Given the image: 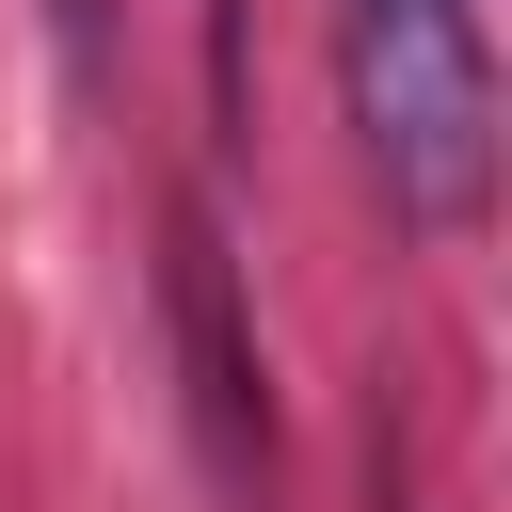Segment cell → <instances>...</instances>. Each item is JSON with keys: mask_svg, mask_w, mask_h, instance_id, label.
Returning a JSON list of instances; mask_svg holds the SVG:
<instances>
[{"mask_svg": "<svg viewBox=\"0 0 512 512\" xmlns=\"http://www.w3.org/2000/svg\"><path fill=\"white\" fill-rule=\"evenodd\" d=\"M336 48H352V128L384 160V208L480 224V192H496V64H480V16L464 0H352Z\"/></svg>", "mask_w": 512, "mask_h": 512, "instance_id": "6da1fadb", "label": "cell"}, {"mask_svg": "<svg viewBox=\"0 0 512 512\" xmlns=\"http://www.w3.org/2000/svg\"><path fill=\"white\" fill-rule=\"evenodd\" d=\"M176 352H192V416L224 464H256V352H240V304H224V240L208 208H176Z\"/></svg>", "mask_w": 512, "mask_h": 512, "instance_id": "7a4b0ae2", "label": "cell"}, {"mask_svg": "<svg viewBox=\"0 0 512 512\" xmlns=\"http://www.w3.org/2000/svg\"><path fill=\"white\" fill-rule=\"evenodd\" d=\"M64 64H80V80H96V0H64Z\"/></svg>", "mask_w": 512, "mask_h": 512, "instance_id": "3957f363", "label": "cell"}]
</instances>
